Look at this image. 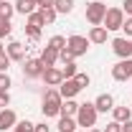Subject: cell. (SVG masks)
I'll return each mask as SVG.
<instances>
[{
    "instance_id": "obj_1",
    "label": "cell",
    "mask_w": 132,
    "mask_h": 132,
    "mask_svg": "<svg viewBox=\"0 0 132 132\" xmlns=\"http://www.w3.org/2000/svg\"><path fill=\"white\" fill-rule=\"evenodd\" d=\"M61 102H64V97L59 94V89H56V86L46 89V94H43V104H41L43 117H56V114H61Z\"/></svg>"
},
{
    "instance_id": "obj_2",
    "label": "cell",
    "mask_w": 132,
    "mask_h": 132,
    "mask_svg": "<svg viewBox=\"0 0 132 132\" xmlns=\"http://www.w3.org/2000/svg\"><path fill=\"white\" fill-rule=\"evenodd\" d=\"M97 107H94V102H86V104H79V112H76V125L79 127H94L97 125Z\"/></svg>"
},
{
    "instance_id": "obj_3",
    "label": "cell",
    "mask_w": 132,
    "mask_h": 132,
    "mask_svg": "<svg viewBox=\"0 0 132 132\" xmlns=\"http://www.w3.org/2000/svg\"><path fill=\"white\" fill-rule=\"evenodd\" d=\"M104 15H107V5H104V3L94 0V3L86 5V20H89L92 26H102V23H104Z\"/></svg>"
},
{
    "instance_id": "obj_4",
    "label": "cell",
    "mask_w": 132,
    "mask_h": 132,
    "mask_svg": "<svg viewBox=\"0 0 132 132\" xmlns=\"http://www.w3.org/2000/svg\"><path fill=\"white\" fill-rule=\"evenodd\" d=\"M122 23H125V10H122V8H107L104 28H107V31H119Z\"/></svg>"
},
{
    "instance_id": "obj_5",
    "label": "cell",
    "mask_w": 132,
    "mask_h": 132,
    "mask_svg": "<svg viewBox=\"0 0 132 132\" xmlns=\"http://www.w3.org/2000/svg\"><path fill=\"white\" fill-rule=\"evenodd\" d=\"M112 79L114 81H127V79H132V59H122L119 64L112 66Z\"/></svg>"
},
{
    "instance_id": "obj_6",
    "label": "cell",
    "mask_w": 132,
    "mask_h": 132,
    "mask_svg": "<svg viewBox=\"0 0 132 132\" xmlns=\"http://www.w3.org/2000/svg\"><path fill=\"white\" fill-rule=\"evenodd\" d=\"M66 48L74 53V59H76V56H84L86 48H89V38H84V36H71V38H66Z\"/></svg>"
},
{
    "instance_id": "obj_7",
    "label": "cell",
    "mask_w": 132,
    "mask_h": 132,
    "mask_svg": "<svg viewBox=\"0 0 132 132\" xmlns=\"http://www.w3.org/2000/svg\"><path fill=\"white\" fill-rule=\"evenodd\" d=\"M23 76H28V79L43 76V64H41V59H26V64H23Z\"/></svg>"
},
{
    "instance_id": "obj_8",
    "label": "cell",
    "mask_w": 132,
    "mask_h": 132,
    "mask_svg": "<svg viewBox=\"0 0 132 132\" xmlns=\"http://www.w3.org/2000/svg\"><path fill=\"white\" fill-rule=\"evenodd\" d=\"M112 51L119 59H132V41L130 38H114L112 41Z\"/></svg>"
},
{
    "instance_id": "obj_9",
    "label": "cell",
    "mask_w": 132,
    "mask_h": 132,
    "mask_svg": "<svg viewBox=\"0 0 132 132\" xmlns=\"http://www.w3.org/2000/svg\"><path fill=\"white\" fill-rule=\"evenodd\" d=\"M79 92H81V86L76 84V79H64L61 86H59V94H61L64 99H74Z\"/></svg>"
},
{
    "instance_id": "obj_10",
    "label": "cell",
    "mask_w": 132,
    "mask_h": 132,
    "mask_svg": "<svg viewBox=\"0 0 132 132\" xmlns=\"http://www.w3.org/2000/svg\"><path fill=\"white\" fill-rule=\"evenodd\" d=\"M43 81H46V86H61V81H64V74H61V69H56V66L43 69Z\"/></svg>"
},
{
    "instance_id": "obj_11",
    "label": "cell",
    "mask_w": 132,
    "mask_h": 132,
    "mask_svg": "<svg viewBox=\"0 0 132 132\" xmlns=\"http://www.w3.org/2000/svg\"><path fill=\"white\" fill-rule=\"evenodd\" d=\"M15 122H18V117L13 109H0V132H5V130H13L15 127Z\"/></svg>"
},
{
    "instance_id": "obj_12",
    "label": "cell",
    "mask_w": 132,
    "mask_h": 132,
    "mask_svg": "<svg viewBox=\"0 0 132 132\" xmlns=\"http://www.w3.org/2000/svg\"><path fill=\"white\" fill-rule=\"evenodd\" d=\"M26 48H28V46H23L20 41H10L5 53L10 56V61H23V59H26Z\"/></svg>"
},
{
    "instance_id": "obj_13",
    "label": "cell",
    "mask_w": 132,
    "mask_h": 132,
    "mask_svg": "<svg viewBox=\"0 0 132 132\" xmlns=\"http://www.w3.org/2000/svg\"><path fill=\"white\" fill-rule=\"evenodd\" d=\"M94 107H97V112H112V109H114L112 94H99V97L94 99Z\"/></svg>"
},
{
    "instance_id": "obj_14",
    "label": "cell",
    "mask_w": 132,
    "mask_h": 132,
    "mask_svg": "<svg viewBox=\"0 0 132 132\" xmlns=\"http://www.w3.org/2000/svg\"><path fill=\"white\" fill-rule=\"evenodd\" d=\"M56 61H59V51L51 48V46H46V48H43V53H41V64H43V69L56 66Z\"/></svg>"
},
{
    "instance_id": "obj_15",
    "label": "cell",
    "mask_w": 132,
    "mask_h": 132,
    "mask_svg": "<svg viewBox=\"0 0 132 132\" xmlns=\"http://www.w3.org/2000/svg\"><path fill=\"white\" fill-rule=\"evenodd\" d=\"M107 28L104 26H92V31H89V43H107Z\"/></svg>"
},
{
    "instance_id": "obj_16",
    "label": "cell",
    "mask_w": 132,
    "mask_h": 132,
    "mask_svg": "<svg viewBox=\"0 0 132 132\" xmlns=\"http://www.w3.org/2000/svg\"><path fill=\"white\" fill-rule=\"evenodd\" d=\"M112 117H114V122L122 125V122L132 119V107H127V104H125V107H114V109H112Z\"/></svg>"
},
{
    "instance_id": "obj_17",
    "label": "cell",
    "mask_w": 132,
    "mask_h": 132,
    "mask_svg": "<svg viewBox=\"0 0 132 132\" xmlns=\"http://www.w3.org/2000/svg\"><path fill=\"white\" fill-rule=\"evenodd\" d=\"M15 13L31 15V13H36V3L33 0H15Z\"/></svg>"
},
{
    "instance_id": "obj_18",
    "label": "cell",
    "mask_w": 132,
    "mask_h": 132,
    "mask_svg": "<svg viewBox=\"0 0 132 132\" xmlns=\"http://www.w3.org/2000/svg\"><path fill=\"white\" fill-rule=\"evenodd\" d=\"M76 112H79V104L74 99H64L61 102V117H76Z\"/></svg>"
},
{
    "instance_id": "obj_19",
    "label": "cell",
    "mask_w": 132,
    "mask_h": 132,
    "mask_svg": "<svg viewBox=\"0 0 132 132\" xmlns=\"http://www.w3.org/2000/svg\"><path fill=\"white\" fill-rule=\"evenodd\" d=\"M56 127H59V132H76L79 125H76V119H74V117H61Z\"/></svg>"
},
{
    "instance_id": "obj_20",
    "label": "cell",
    "mask_w": 132,
    "mask_h": 132,
    "mask_svg": "<svg viewBox=\"0 0 132 132\" xmlns=\"http://www.w3.org/2000/svg\"><path fill=\"white\" fill-rule=\"evenodd\" d=\"M53 10L56 13H71L74 10V0H53Z\"/></svg>"
},
{
    "instance_id": "obj_21",
    "label": "cell",
    "mask_w": 132,
    "mask_h": 132,
    "mask_svg": "<svg viewBox=\"0 0 132 132\" xmlns=\"http://www.w3.org/2000/svg\"><path fill=\"white\" fill-rule=\"evenodd\" d=\"M13 13H15V5H10V3H0V20H10L13 18Z\"/></svg>"
},
{
    "instance_id": "obj_22",
    "label": "cell",
    "mask_w": 132,
    "mask_h": 132,
    "mask_svg": "<svg viewBox=\"0 0 132 132\" xmlns=\"http://www.w3.org/2000/svg\"><path fill=\"white\" fill-rule=\"evenodd\" d=\"M61 74H64V79H74L79 71H76V64L74 61H69V64H64V69H61Z\"/></svg>"
},
{
    "instance_id": "obj_23",
    "label": "cell",
    "mask_w": 132,
    "mask_h": 132,
    "mask_svg": "<svg viewBox=\"0 0 132 132\" xmlns=\"http://www.w3.org/2000/svg\"><path fill=\"white\" fill-rule=\"evenodd\" d=\"M48 46H51V48H56V51H64L66 48V38H64V36H53V38L48 41Z\"/></svg>"
},
{
    "instance_id": "obj_24",
    "label": "cell",
    "mask_w": 132,
    "mask_h": 132,
    "mask_svg": "<svg viewBox=\"0 0 132 132\" xmlns=\"http://www.w3.org/2000/svg\"><path fill=\"white\" fill-rule=\"evenodd\" d=\"M28 26H36V28H43V26H46V23H43V15H41V10L28 15Z\"/></svg>"
},
{
    "instance_id": "obj_25",
    "label": "cell",
    "mask_w": 132,
    "mask_h": 132,
    "mask_svg": "<svg viewBox=\"0 0 132 132\" xmlns=\"http://www.w3.org/2000/svg\"><path fill=\"white\" fill-rule=\"evenodd\" d=\"M33 122H28V119H23V122H15V127H13V132H33Z\"/></svg>"
},
{
    "instance_id": "obj_26",
    "label": "cell",
    "mask_w": 132,
    "mask_h": 132,
    "mask_svg": "<svg viewBox=\"0 0 132 132\" xmlns=\"http://www.w3.org/2000/svg\"><path fill=\"white\" fill-rule=\"evenodd\" d=\"M41 15H43V23H53L59 13H56L53 8H41Z\"/></svg>"
},
{
    "instance_id": "obj_27",
    "label": "cell",
    "mask_w": 132,
    "mask_h": 132,
    "mask_svg": "<svg viewBox=\"0 0 132 132\" xmlns=\"http://www.w3.org/2000/svg\"><path fill=\"white\" fill-rule=\"evenodd\" d=\"M26 36H28L31 41H38V38H41V28H36V26H28V23H26Z\"/></svg>"
},
{
    "instance_id": "obj_28",
    "label": "cell",
    "mask_w": 132,
    "mask_h": 132,
    "mask_svg": "<svg viewBox=\"0 0 132 132\" xmlns=\"http://www.w3.org/2000/svg\"><path fill=\"white\" fill-rule=\"evenodd\" d=\"M10 64H13V61H10V56L3 51V53H0V74H3V71H8V69H10Z\"/></svg>"
},
{
    "instance_id": "obj_29",
    "label": "cell",
    "mask_w": 132,
    "mask_h": 132,
    "mask_svg": "<svg viewBox=\"0 0 132 132\" xmlns=\"http://www.w3.org/2000/svg\"><path fill=\"white\" fill-rule=\"evenodd\" d=\"M10 76H8V71H3V74H0V92H8V89H10Z\"/></svg>"
},
{
    "instance_id": "obj_30",
    "label": "cell",
    "mask_w": 132,
    "mask_h": 132,
    "mask_svg": "<svg viewBox=\"0 0 132 132\" xmlns=\"http://www.w3.org/2000/svg\"><path fill=\"white\" fill-rule=\"evenodd\" d=\"M74 79H76V84H79V86H81V89H86V86H89V84H92V79H89V74H76V76H74Z\"/></svg>"
},
{
    "instance_id": "obj_31",
    "label": "cell",
    "mask_w": 132,
    "mask_h": 132,
    "mask_svg": "<svg viewBox=\"0 0 132 132\" xmlns=\"http://www.w3.org/2000/svg\"><path fill=\"white\" fill-rule=\"evenodd\" d=\"M122 31H125V38H132V15L125 18V23H122Z\"/></svg>"
},
{
    "instance_id": "obj_32",
    "label": "cell",
    "mask_w": 132,
    "mask_h": 132,
    "mask_svg": "<svg viewBox=\"0 0 132 132\" xmlns=\"http://www.w3.org/2000/svg\"><path fill=\"white\" fill-rule=\"evenodd\" d=\"M10 31H13V28H10V20H0V41H3L5 36H10Z\"/></svg>"
},
{
    "instance_id": "obj_33",
    "label": "cell",
    "mask_w": 132,
    "mask_h": 132,
    "mask_svg": "<svg viewBox=\"0 0 132 132\" xmlns=\"http://www.w3.org/2000/svg\"><path fill=\"white\" fill-rule=\"evenodd\" d=\"M59 61H61V64H69V61H74V53H71L69 48L59 51Z\"/></svg>"
},
{
    "instance_id": "obj_34",
    "label": "cell",
    "mask_w": 132,
    "mask_h": 132,
    "mask_svg": "<svg viewBox=\"0 0 132 132\" xmlns=\"http://www.w3.org/2000/svg\"><path fill=\"white\" fill-rule=\"evenodd\" d=\"M102 132H122V125L112 119V122H109V125H107V127H104V130H102Z\"/></svg>"
},
{
    "instance_id": "obj_35",
    "label": "cell",
    "mask_w": 132,
    "mask_h": 132,
    "mask_svg": "<svg viewBox=\"0 0 132 132\" xmlns=\"http://www.w3.org/2000/svg\"><path fill=\"white\" fill-rule=\"evenodd\" d=\"M8 104H10V94H8V92H0V107L5 109Z\"/></svg>"
},
{
    "instance_id": "obj_36",
    "label": "cell",
    "mask_w": 132,
    "mask_h": 132,
    "mask_svg": "<svg viewBox=\"0 0 132 132\" xmlns=\"http://www.w3.org/2000/svg\"><path fill=\"white\" fill-rule=\"evenodd\" d=\"M38 8H53V0H33Z\"/></svg>"
},
{
    "instance_id": "obj_37",
    "label": "cell",
    "mask_w": 132,
    "mask_h": 132,
    "mask_svg": "<svg viewBox=\"0 0 132 132\" xmlns=\"http://www.w3.org/2000/svg\"><path fill=\"white\" fill-rule=\"evenodd\" d=\"M51 127L48 125H46V122H41V125H36V127H33V132H48Z\"/></svg>"
},
{
    "instance_id": "obj_38",
    "label": "cell",
    "mask_w": 132,
    "mask_h": 132,
    "mask_svg": "<svg viewBox=\"0 0 132 132\" xmlns=\"http://www.w3.org/2000/svg\"><path fill=\"white\" fill-rule=\"evenodd\" d=\"M122 10H125L127 15H132V0H125V5H122Z\"/></svg>"
},
{
    "instance_id": "obj_39",
    "label": "cell",
    "mask_w": 132,
    "mask_h": 132,
    "mask_svg": "<svg viewBox=\"0 0 132 132\" xmlns=\"http://www.w3.org/2000/svg\"><path fill=\"white\" fill-rule=\"evenodd\" d=\"M122 132H132V119H127V122H122Z\"/></svg>"
},
{
    "instance_id": "obj_40",
    "label": "cell",
    "mask_w": 132,
    "mask_h": 132,
    "mask_svg": "<svg viewBox=\"0 0 132 132\" xmlns=\"http://www.w3.org/2000/svg\"><path fill=\"white\" fill-rule=\"evenodd\" d=\"M3 51H5V48H3V41H0V53H3Z\"/></svg>"
},
{
    "instance_id": "obj_41",
    "label": "cell",
    "mask_w": 132,
    "mask_h": 132,
    "mask_svg": "<svg viewBox=\"0 0 132 132\" xmlns=\"http://www.w3.org/2000/svg\"><path fill=\"white\" fill-rule=\"evenodd\" d=\"M89 132H102V130H89Z\"/></svg>"
},
{
    "instance_id": "obj_42",
    "label": "cell",
    "mask_w": 132,
    "mask_h": 132,
    "mask_svg": "<svg viewBox=\"0 0 132 132\" xmlns=\"http://www.w3.org/2000/svg\"><path fill=\"white\" fill-rule=\"evenodd\" d=\"M0 3H3V0H0Z\"/></svg>"
}]
</instances>
